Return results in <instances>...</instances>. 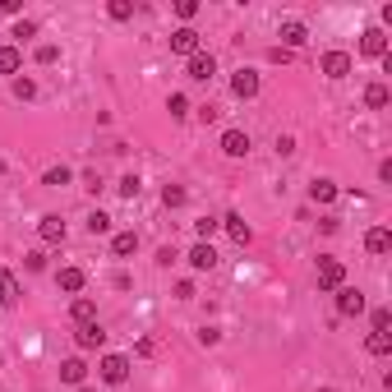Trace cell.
Wrapping results in <instances>:
<instances>
[{
    "instance_id": "cell-1",
    "label": "cell",
    "mask_w": 392,
    "mask_h": 392,
    "mask_svg": "<svg viewBox=\"0 0 392 392\" xmlns=\"http://www.w3.org/2000/svg\"><path fill=\"white\" fill-rule=\"evenodd\" d=\"M360 56H369V61H383L388 56V33L383 28H365V33H360Z\"/></svg>"
},
{
    "instance_id": "cell-2",
    "label": "cell",
    "mask_w": 392,
    "mask_h": 392,
    "mask_svg": "<svg viewBox=\"0 0 392 392\" xmlns=\"http://www.w3.org/2000/svg\"><path fill=\"white\" fill-rule=\"evenodd\" d=\"M319 287L323 291L346 287V268H341V259H319Z\"/></svg>"
},
{
    "instance_id": "cell-3",
    "label": "cell",
    "mask_w": 392,
    "mask_h": 392,
    "mask_svg": "<svg viewBox=\"0 0 392 392\" xmlns=\"http://www.w3.org/2000/svg\"><path fill=\"white\" fill-rule=\"evenodd\" d=\"M97 374H102V383H125V378H130V360L125 356H102Z\"/></svg>"
},
{
    "instance_id": "cell-4",
    "label": "cell",
    "mask_w": 392,
    "mask_h": 392,
    "mask_svg": "<svg viewBox=\"0 0 392 392\" xmlns=\"http://www.w3.org/2000/svg\"><path fill=\"white\" fill-rule=\"evenodd\" d=\"M337 314H341V319H356V314H365V296H360L356 287H337Z\"/></svg>"
},
{
    "instance_id": "cell-5",
    "label": "cell",
    "mask_w": 392,
    "mask_h": 392,
    "mask_svg": "<svg viewBox=\"0 0 392 392\" xmlns=\"http://www.w3.org/2000/svg\"><path fill=\"white\" fill-rule=\"evenodd\" d=\"M74 341H78V351H102V346H106V332H102V323H78Z\"/></svg>"
},
{
    "instance_id": "cell-6",
    "label": "cell",
    "mask_w": 392,
    "mask_h": 392,
    "mask_svg": "<svg viewBox=\"0 0 392 392\" xmlns=\"http://www.w3.org/2000/svg\"><path fill=\"white\" fill-rule=\"evenodd\" d=\"M319 70L328 74V78H346V74H351V56H346V51H323Z\"/></svg>"
},
{
    "instance_id": "cell-7",
    "label": "cell",
    "mask_w": 392,
    "mask_h": 392,
    "mask_svg": "<svg viewBox=\"0 0 392 392\" xmlns=\"http://www.w3.org/2000/svg\"><path fill=\"white\" fill-rule=\"evenodd\" d=\"M305 42H309V28L300 24V19H287V24H282V46L296 51V46H305Z\"/></svg>"
},
{
    "instance_id": "cell-8",
    "label": "cell",
    "mask_w": 392,
    "mask_h": 392,
    "mask_svg": "<svg viewBox=\"0 0 392 392\" xmlns=\"http://www.w3.org/2000/svg\"><path fill=\"white\" fill-rule=\"evenodd\" d=\"M171 51L175 56H199V33H194V28H175L171 33Z\"/></svg>"
},
{
    "instance_id": "cell-9",
    "label": "cell",
    "mask_w": 392,
    "mask_h": 392,
    "mask_svg": "<svg viewBox=\"0 0 392 392\" xmlns=\"http://www.w3.org/2000/svg\"><path fill=\"white\" fill-rule=\"evenodd\" d=\"M19 296H24V287H19V282H14V272H9L5 263H0V305H9V309H14V305H19Z\"/></svg>"
},
{
    "instance_id": "cell-10",
    "label": "cell",
    "mask_w": 392,
    "mask_h": 392,
    "mask_svg": "<svg viewBox=\"0 0 392 392\" xmlns=\"http://www.w3.org/2000/svg\"><path fill=\"white\" fill-rule=\"evenodd\" d=\"M222 227H227V235H231V240H235V244H249V240H254V231H249V222H244V217H240V212H227V217H222Z\"/></svg>"
},
{
    "instance_id": "cell-11",
    "label": "cell",
    "mask_w": 392,
    "mask_h": 392,
    "mask_svg": "<svg viewBox=\"0 0 392 392\" xmlns=\"http://www.w3.org/2000/svg\"><path fill=\"white\" fill-rule=\"evenodd\" d=\"M222 153L227 157H249V134L244 130H227L222 134Z\"/></svg>"
},
{
    "instance_id": "cell-12",
    "label": "cell",
    "mask_w": 392,
    "mask_h": 392,
    "mask_svg": "<svg viewBox=\"0 0 392 392\" xmlns=\"http://www.w3.org/2000/svg\"><path fill=\"white\" fill-rule=\"evenodd\" d=\"M37 235H42L46 244H61V240H65V222L56 217V212H46V217L37 222Z\"/></svg>"
},
{
    "instance_id": "cell-13",
    "label": "cell",
    "mask_w": 392,
    "mask_h": 392,
    "mask_svg": "<svg viewBox=\"0 0 392 392\" xmlns=\"http://www.w3.org/2000/svg\"><path fill=\"white\" fill-rule=\"evenodd\" d=\"M217 74V61H212L208 51H199V56H190V78H199V83H208V78Z\"/></svg>"
},
{
    "instance_id": "cell-14",
    "label": "cell",
    "mask_w": 392,
    "mask_h": 392,
    "mask_svg": "<svg viewBox=\"0 0 392 392\" xmlns=\"http://www.w3.org/2000/svg\"><path fill=\"white\" fill-rule=\"evenodd\" d=\"M190 268H199V272H208V268H217V249H212V244H194L190 249Z\"/></svg>"
},
{
    "instance_id": "cell-15",
    "label": "cell",
    "mask_w": 392,
    "mask_h": 392,
    "mask_svg": "<svg viewBox=\"0 0 392 392\" xmlns=\"http://www.w3.org/2000/svg\"><path fill=\"white\" fill-rule=\"evenodd\" d=\"M231 93H235V97H254V93H259V74H254V70H240V74L231 78Z\"/></svg>"
},
{
    "instance_id": "cell-16",
    "label": "cell",
    "mask_w": 392,
    "mask_h": 392,
    "mask_svg": "<svg viewBox=\"0 0 392 392\" xmlns=\"http://www.w3.org/2000/svg\"><path fill=\"white\" fill-rule=\"evenodd\" d=\"M134 249H139V235H134V231H115V240H111V254H115V259H130Z\"/></svg>"
},
{
    "instance_id": "cell-17",
    "label": "cell",
    "mask_w": 392,
    "mask_h": 392,
    "mask_svg": "<svg viewBox=\"0 0 392 392\" xmlns=\"http://www.w3.org/2000/svg\"><path fill=\"white\" fill-rule=\"evenodd\" d=\"M365 249H369V254H388V249H392V231H388V227H374V231L365 235Z\"/></svg>"
},
{
    "instance_id": "cell-18",
    "label": "cell",
    "mask_w": 392,
    "mask_h": 392,
    "mask_svg": "<svg viewBox=\"0 0 392 392\" xmlns=\"http://www.w3.org/2000/svg\"><path fill=\"white\" fill-rule=\"evenodd\" d=\"M83 374H88V365H83V360H65V365H61V383H74V388H83Z\"/></svg>"
},
{
    "instance_id": "cell-19",
    "label": "cell",
    "mask_w": 392,
    "mask_h": 392,
    "mask_svg": "<svg viewBox=\"0 0 392 392\" xmlns=\"http://www.w3.org/2000/svg\"><path fill=\"white\" fill-rule=\"evenodd\" d=\"M70 319H74V323H97V305H93L88 296H78L74 305H70Z\"/></svg>"
},
{
    "instance_id": "cell-20",
    "label": "cell",
    "mask_w": 392,
    "mask_h": 392,
    "mask_svg": "<svg viewBox=\"0 0 392 392\" xmlns=\"http://www.w3.org/2000/svg\"><path fill=\"white\" fill-rule=\"evenodd\" d=\"M388 83H369L365 88V106H369V111H383V106H388Z\"/></svg>"
},
{
    "instance_id": "cell-21",
    "label": "cell",
    "mask_w": 392,
    "mask_h": 392,
    "mask_svg": "<svg viewBox=\"0 0 392 392\" xmlns=\"http://www.w3.org/2000/svg\"><path fill=\"white\" fill-rule=\"evenodd\" d=\"M83 268H61V291H70V296H78L83 291Z\"/></svg>"
},
{
    "instance_id": "cell-22",
    "label": "cell",
    "mask_w": 392,
    "mask_h": 392,
    "mask_svg": "<svg viewBox=\"0 0 392 392\" xmlns=\"http://www.w3.org/2000/svg\"><path fill=\"white\" fill-rule=\"evenodd\" d=\"M337 194H341V190H337L332 180H314V185H309V199H314V203H332Z\"/></svg>"
},
{
    "instance_id": "cell-23",
    "label": "cell",
    "mask_w": 392,
    "mask_h": 392,
    "mask_svg": "<svg viewBox=\"0 0 392 392\" xmlns=\"http://www.w3.org/2000/svg\"><path fill=\"white\" fill-rule=\"evenodd\" d=\"M19 65H24L19 46H0V74H19Z\"/></svg>"
},
{
    "instance_id": "cell-24",
    "label": "cell",
    "mask_w": 392,
    "mask_h": 392,
    "mask_svg": "<svg viewBox=\"0 0 392 392\" xmlns=\"http://www.w3.org/2000/svg\"><path fill=\"white\" fill-rule=\"evenodd\" d=\"M365 351H369V356H388V351H392V337H388V332H369V337H365Z\"/></svg>"
},
{
    "instance_id": "cell-25",
    "label": "cell",
    "mask_w": 392,
    "mask_h": 392,
    "mask_svg": "<svg viewBox=\"0 0 392 392\" xmlns=\"http://www.w3.org/2000/svg\"><path fill=\"white\" fill-rule=\"evenodd\" d=\"M166 111H171L175 120H185V115H190V97H185V93H171V97H166Z\"/></svg>"
},
{
    "instance_id": "cell-26",
    "label": "cell",
    "mask_w": 392,
    "mask_h": 392,
    "mask_svg": "<svg viewBox=\"0 0 392 392\" xmlns=\"http://www.w3.org/2000/svg\"><path fill=\"white\" fill-rule=\"evenodd\" d=\"M185 199H190V194H185V185H166V190H162V203H166V208H185Z\"/></svg>"
},
{
    "instance_id": "cell-27",
    "label": "cell",
    "mask_w": 392,
    "mask_h": 392,
    "mask_svg": "<svg viewBox=\"0 0 392 392\" xmlns=\"http://www.w3.org/2000/svg\"><path fill=\"white\" fill-rule=\"evenodd\" d=\"M106 14H111L115 24H125V19H134V5H130V0H111V5H106Z\"/></svg>"
},
{
    "instance_id": "cell-28",
    "label": "cell",
    "mask_w": 392,
    "mask_h": 392,
    "mask_svg": "<svg viewBox=\"0 0 392 392\" xmlns=\"http://www.w3.org/2000/svg\"><path fill=\"white\" fill-rule=\"evenodd\" d=\"M70 180H74L70 166H51V171H46V185H56V190H61V185H70Z\"/></svg>"
},
{
    "instance_id": "cell-29",
    "label": "cell",
    "mask_w": 392,
    "mask_h": 392,
    "mask_svg": "<svg viewBox=\"0 0 392 392\" xmlns=\"http://www.w3.org/2000/svg\"><path fill=\"white\" fill-rule=\"evenodd\" d=\"M14 97H19V102H33V97H37V83H33V78H14Z\"/></svg>"
},
{
    "instance_id": "cell-30",
    "label": "cell",
    "mask_w": 392,
    "mask_h": 392,
    "mask_svg": "<svg viewBox=\"0 0 392 392\" xmlns=\"http://www.w3.org/2000/svg\"><path fill=\"white\" fill-rule=\"evenodd\" d=\"M88 231H93V235H106V231H111V217H106V212H88Z\"/></svg>"
},
{
    "instance_id": "cell-31",
    "label": "cell",
    "mask_w": 392,
    "mask_h": 392,
    "mask_svg": "<svg viewBox=\"0 0 392 392\" xmlns=\"http://www.w3.org/2000/svg\"><path fill=\"white\" fill-rule=\"evenodd\" d=\"M139 190H143L139 175H125V180H120V199H139Z\"/></svg>"
},
{
    "instance_id": "cell-32",
    "label": "cell",
    "mask_w": 392,
    "mask_h": 392,
    "mask_svg": "<svg viewBox=\"0 0 392 392\" xmlns=\"http://www.w3.org/2000/svg\"><path fill=\"white\" fill-rule=\"evenodd\" d=\"M175 14L185 19V28H190V19L199 14V0H175Z\"/></svg>"
},
{
    "instance_id": "cell-33",
    "label": "cell",
    "mask_w": 392,
    "mask_h": 392,
    "mask_svg": "<svg viewBox=\"0 0 392 392\" xmlns=\"http://www.w3.org/2000/svg\"><path fill=\"white\" fill-rule=\"evenodd\" d=\"M56 61H61V46H51V42L37 46V65H56Z\"/></svg>"
},
{
    "instance_id": "cell-34",
    "label": "cell",
    "mask_w": 392,
    "mask_h": 392,
    "mask_svg": "<svg viewBox=\"0 0 392 392\" xmlns=\"http://www.w3.org/2000/svg\"><path fill=\"white\" fill-rule=\"evenodd\" d=\"M14 37H19V42H28V37H37V24H33V19H19V24H14Z\"/></svg>"
},
{
    "instance_id": "cell-35",
    "label": "cell",
    "mask_w": 392,
    "mask_h": 392,
    "mask_svg": "<svg viewBox=\"0 0 392 392\" xmlns=\"http://www.w3.org/2000/svg\"><path fill=\"white\" fill-rule=\"evenodd\" d=\"M217 227H222V222H212V217H203V222H194V231H199V240H203V244H208V240H212V231H217Z\"/></svg>"
},
{
    "instance_id": "cell-36",
    "label": "cell",
    "mask_w": 392,
    "mask_h": 392,
    "mask_svg": "<svg viewBox=\"0 0 392 392\" xmlns=\"http://www.w3.org/2000/svg\"><path fill=\"white\" fill-rule=\"evenodd\" d=\"M369 323H374V332H388L392 328V309H374V319H369Z\"/></svg>"
},
{
    "instance_id": "cell-37",
    "label": "cell",
    "mask_w": 392,
    "mask_h": 392,
    "mask_svg": "<svg viewBox=\"0 0 392 392\" xmlns=\"http://www.w3.org/2000/svg\"><path fill=\"white\" fill-rule=\"evenodd\" d=\"M268 61H272V65H287V61H291V51H287V46H272Z\"/></svg>"
},
{
    "instance_id": "cell-38",
    "label": "cell",
    "mask_w": 392,
    "mask_h": 392,
    "mask_svg": "<svg viewBox=\"0 0 392 392\" xmlns=\"http://www.w3.org/2000/svg\"><path fill=\"white\" fill-rule=\"evenodd\" d=\"M83 190H88V194H97V190H102V175L88 171V175H83Z\"/></svg>"
},
{
    "instance_id": "cell-39",
    "label": "cell",
    "mask_w": 392,
    "mask_h": 392,
    "mask_svg": "<svg viewBox=\"0 0 392 392\" xmlns=\"http://www.w3.org/2000/svg\"><path fill=\"white\" fill-rule=\"evenodd\" d=\"M157 263H162V268H171V263H175V249H171V244H162V249H157Z\"/></svg>"
},
{
    "instance_id": "cell-40",
    "label": "cell",
    "mask_w": 392,
    "mask_h": 392,
    "mask_svg": "<svg viewBox=\"0 0 392 392\" xmlns=\"http://www.w3.org/2000/svg\"><path fill=\"white\" fill-rule=\"evenodd\" d=\"M28 268L42 272V268H46V254H42V249H33V254H28Z\"/></svg>"
},
{
    "instance_id": "cell-41",
    "label": "cell",
    "mask_w": 392,
    "mask_h": 392,
    "mask_svg": "<svg viewBox=\"0 0 392 392\" xmlns=\"http://www.w3.org/2000/svg\"><path fill=\"white\" fill-rule=\"evenodd\" d=\"M175 300H194V282H175Z\"/></svg>"
},
{
    "instance_id": "cell-42",
    "label": "cell",
    "mask_w": 392,
    "mask_h": 392,
    "mask_svg": "<svg viewBox=\"0 0 392 392\" xmlns=\"http://www.w3.org/2000/svg\"><path fill=\"white\" fill-rule=\"evenodd\" d=\"M199 341H203V346H217L222 332H217V328H203V332H199Z\"/></svg>"
},
{
    "instance_id": "cell-43",
    "label": "cell",
    "mask_w": 392,
    "mask_h": 392,
    "mask_svg": "<svg viewBox=\"0 0 392 392\" xmlns=\"http://www.w3.org/2000/svg\"><path fill=\"white\" fill-rule=\"evenodd\" d=\"M277 153H282V157L296 153V139H291V134H282V139H277Z\"/></svg>"
},
{
    "instance_id": "cell-44",
    "label": "cell",
    "mask_w": 392,
    "mask_h": 392,
    "mask_svg": "<svg viewBox=\"0 0 392 392\" xmlns=\"http://www.w3.org/2000/svg\"><path fill=\"white\" fill-rule=\"evenodd\" d=\"M319 392H337V388H319Z\"/></svg>"
},
{
    "instance_id": "cell-45",
    "label": "cell",
    "mask_w": 392,
    "mask_h": 392,
    "mask_svg": "<svg viewBox=\"0 0 392 392\" xmlns=\"http://www.w3.org/2000/svg\"><path fill=\"white\" fill-rule=\"evenodd\" d=\"M78 392H93V388H78Z\"/></svg>"
},
{
    "instance_id": "cell-46",
    "label": "cell",
    "mask_w": 392,
    "mask_h": 392,
    "mask_svg": "<svg viewBox=\"0 0 392 392\" xmlns=\"http://www.w3.org/2000/svg\"><path fill=\"white\" fill-rule=\"evenodd\" d=\"M0 365H5V356H0Z\"/></svg>"
}]
</instances>
